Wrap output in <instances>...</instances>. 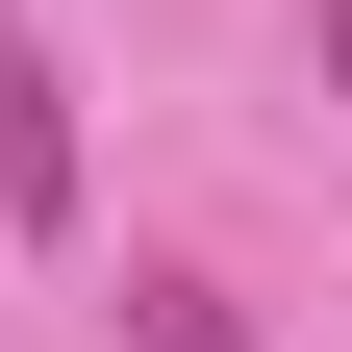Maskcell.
Here are the masks:
<instances>
[{
	"mask_svg": "<svg viewBox=\"0 0 352 352\" xmlns=\"http://www.w3.org/2000/svg\"><path fill=\"white\" fill-rule=\"evenodd\" d=\"M0 227H76V76L0 51Z\"/></svg>",
	"mask_w": 352,
	"mask_h": 352,
	"instance_id": "1",
	"label": "cell"
},
{
	"mask_svg": "<svg viewBox=\"0 0 352 352\" xmlns=\"http://www.w3.org/2000/svg\"><path fill=\"white\" fill-rule=\"evenodd\" d=\"M126 302H151V352H252V327H227V277H126Z\"/></svg>",
	"mask_w": 352,
	"mask_h": 352,
	"instance_id": "2",
	"label": "cell"
},
{
	"mask_svg": "<svg viewBox=\"0 0 352 352\" xmlns=\"http://www.w3.org/2000/svg\"><path fill=\"white\" fill-rule=\"evenodd\" d=\"M327 51H352V0H327Z\"/></svg>",
	"mask_w": 352,
	"mask_h": 352,
	"instance_id": "3",
	"label": "cell"
}]
</instances>
